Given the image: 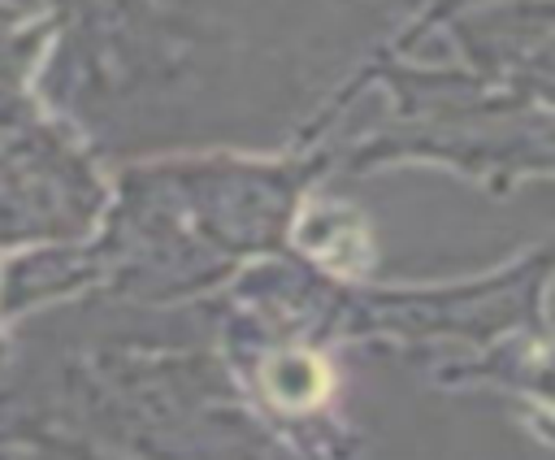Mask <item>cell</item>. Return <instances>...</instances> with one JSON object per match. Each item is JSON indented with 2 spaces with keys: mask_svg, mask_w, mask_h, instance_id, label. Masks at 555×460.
<instances>
[{
  "mask_svg": "<svg viewBox=\"0 0 555 460\" xmlns=\"http://www.w3.org/2000/svg\"><path fill=\"white\" fill-rule=\"evenodd\" d=\"M264 391L278 408H317L330 395V369L308 352H286L264 365Z\"/></svg>",
  "mask_w": 555,
  "mask_h": 460,
  "instance_id": "6da1fadb",
  "label": "cell"
}]
</instances>
